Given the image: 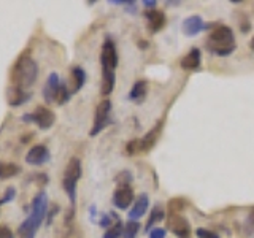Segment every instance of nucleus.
I'll list each match as a JSON object with an SVG mask.
<instances>
[{"label":"nucleus","mask_w":254,"mask_h":238,"mask_svg":"<svg viewBox=\"0 0 254 238\" xmlns=\"http://www.w3.org/2000/svg\"><path fill=\"white\" fill-rule=\"evenodd\" d=\"M132 2L133 0H110L111 5H126V6H129Z\"/></svg>","instance_id":"nucleus-35"},{"label":"nucleus","mask_w":254,"mask_h":238,"mask_svg":"<svg viewBox=\"0 0 254 238\" xmlns=\"http://www.w3.org/2000/svg\"><path fill=\"white\" fill-rule=\"evenodd\" d=\"M116 181H118V186H130V181H132L130 172H127V170L121 172L116 177Z\"/></svg>","instance_id":"nucleus-26"},{"label":"nucleus","mask_w":254,"mask_h":238,"mask_svg":"<svg viewBox=\"0 0 254 238\" xmlns=\"http://www.w3.org/2000/svg\"><path fill=\"white\" fill-rule=\"evenodd\" d=\"M71 81H73V89H71V94H75L78 91L83 89V86L86 83V71L83 67H73L71 68Z\"/></svg>","instance_id":"nucleus-19"},{"label":"nucleus","mask_w":254,"mask_h":238,"mask_svg":"<svg viewBox=\"0 0 254 238\" xmlns=\"http://www.w3.org/2000/svg\"><path fill=\"white\" fill-rule=\"evenodd\" d=\"M37 76H38L37 62L29 54L26 53L21 54L11 67V73H10L11 86L21 87V89L26 91L27 87H30L37 81Z\"/></svg>","instance_id":"nucleus-4"},{"label":"nucleus","mask_w":254,"mask_h":238,"mask_svg":"<svg viewBox=\"0 0 254 238\" xmlns=\"http://www.w3.org/2000/svg\"><path fill=\"white\" fill-rule=\"evenodd\" d=\"M61 84H62V81H61L59 75L56 73V71L50 73V76H48L46 83H45V87H43V97L48 103H53L58 100Z\"/></svg>","instance_id":"nucleus-11"},{"label":"nucleus","mask_w":254,"mask_h":238,"mask_svg":"<svg viewBox=\"0 0 254 238\" xmlns=\"http://www.w3.org/2000/svg\"><path fill=\"white\" fill-rule=\"evenodd\" d=\"M46 213H48V195L45 190H42L32 200L29 218L18 229L19 238H35L37 230L40 229L42 222L46 218Z\"/></svg>","instance_id":"nucleus-3"},{"label":"nucleus","mask_w":254,"mask_h":238,"mask_svg":"<svg viewBox=\"0 0 254 238\" xmlns=\"http://www.w3.org/2000/svg\"><path fill=\"white\" fill-rule=\"evenodd\" d=\"M246 226H248V229H246V232L248 234H251L253 230H254V206L250 210V213H248V218H246V222H245Z\"/></svg>","instance_id":"nucleus-31"},{"label":"nucleus","mask_w":254,"mask_h":238,"mask_svg":"<svg viewBox=\"0 0 254 238\" xmlns=\"http://www.w3.org/2000/svg\"><path fill=\"white\" fill-rule=\"evenodd\" d=\"M81 161L78 157H71L65 172H64V178H62V187L67 192L70 203H71V210L75 208V202H76V182L81 178Z\"/></svg>","instance_id":"nucleus-5"},{"label":"nucleus","mask_w":254,"mask_h":238,"mask_svg":"<svg viewBox=\"0 0 254 238\" xmlns=\"http://www.w3.org/2000/svg\"><path fill=\"white\" fill-rule=\"evenodd\" d=\"M0 238H14L13 232L6 226H0Z\"/></svg>","instance_id":"nucleus-33"},{"label":"nucleus","mask_w":254,"mask_h":238,"mask_svg":"<svg viewBox=\"0 0 254 238\" xmlns=\"http://www.w3.org/2000/svg\"><path fill=\"white\" fill-rule=\"evenodd\" d=\"M148 238H165V234H167V230L162 229V227H154L153 230H149L148 232Z\"/></svg>","instance_id":"nucleus-30"},{"label":"nucleus","mask_w":254,"mask_h":238,"mask_svg":"<svg viewBox=\"0 0 254 238\" xmlns=\"http://www.w3.org/2000/svg\"><path fill=\"white\" fill-rule=\"evenodd\" d=\"M183 34L186 37H195L200 34L202 30H205V22L202 19V16L194 14V16H189L185 21H183Z\"/></svg>","instance_id":"nucleus-14"},{"label":"nucleus","mask_w":254,"mask_h":238,"mask_svg":"<svg viewBox=\"0 0 254 238\" xmlns=\"http://www.w3.org/2000/svg\"><path fill=\"white\" fill-rule=\"evenodd\" d=\"M6 99H8V105L10 107H19L30 99V94L21 89V87L10 86L6 91Z\"/></svg>","instance_id":"nucleus-15"},{"label":"nucleus","mask_w":254,"mask_h":238,"mask_svg":"<svg viewBox=\"0 0 254 238\" xmlns=\"http://www.w3.org/2000/svg\"><path fill=\"white\" fill-rule=\"evenodd\" d=\"M186 200L181 197H175L169 202V214H181V211L185 210Z\"/></svg>","instance_id":"nucleus-23"},{"label":"nucleus","mask_w":254,"mask_h":238,"mask_svg":"<svg viewBox=\"0 0 254 238\" xmlns=\"http://www.w3.org/2000/svg\"><path fill=\"white\" fill-rule=\"evenodd\" d=\"M205 30H210L208 37H206V50L211 54L224 58L237 50L234 30L226 24H205Z\"/></svg>","instance_id":"nucleus-1"},{"label":"nucleus","mask_w":254,"mask_h":238,"mask_svg":"<svg viewBox=\"0 0 254 238\" xmlns=\"http://www.w3.org/2000/svg\"><path fill=\"white\" fill-rule=\"evenodd\" d=\"M110 115H111V102L108 99H103L97 108H95V116H94V124L89 130V135L91 137H95V135H99L102 130H105L108 124L111 122L110 121Z\"/></svg>","instance_id":"nucleus-7"},{"label":"nucleus","mask_w":254,"mask_h":238,"mask_svg":"<svg viewBox=\"0 0 254 238\" xmlns=\"http://www.w3.org/2000/svg\"><path fill=\"white\" fill-rule=\"evenodd\" d=\"M22 121L24 122H35L38 125V129L48 130V129H51V127L54 125V122H56V115L53 113L50 108L38 105L34 111H32V113L24 115L22 116Z\"/></svg>","instance_id":"nucleus-6"},{"label":"nucleus","mask_w":254,"mask_h":238,"mask_svg":"<svg viewBox=\"0 0 254 238\" xmlns=\"http://www.w3.org/2000/svg\"><path fill=\"white\" fill-rule=\"evenodd\" d=\"M250 46H251V50H254V37L251 38V43H250Z\"/></svg>","instance_id":"nucleus-36"},{"label":"nucleus","mask_w":254,"mask_h":238,"mask_svg":"<svg viewBox=\"0 0 254 238\" xmlns=\"http://www.w3.org/2000/svg\"><path fill=\"white\" fill-rule=\"evenodd\" d=\"M50 149H48L45 145H35L29 149V153L26 156V162L30 165H43L50 161Z\"/></svg>","instance_id":"nucleus-12"},{"label":"nucleus","mask_w":254,"mask_h":238,"mask_svg":"<svg viewBox=\"0 0 254 238\" xmlns=\"http://www.w3.org/2000/svg\"><path fill=\"white\" fill-rule=\"evenodd\" d=\"M169 230L177 238H192V229L183 214H169Z\"/></svg>","instance_id":"nucleus-8"},{"label":"nucleus","mask_w":254,"mask_h":238,"mask_svg":"<svg viewBox=\"0 0 254 238\" xmlns=\"http://www.w3.org/2000/svg\"><path fill=\"white\" fill-rule=\"evenodd\" d=\"M138 232H140V222L129 219V222H127V224L124 226L123 237L124 238H137Z\"/></svg>","instance_id":"nucleus-22"},{"label":"nucleus","mask_w":254,"mask_h":238,"mask_svg":"<svg viewBox=\"0 0 254 238\" xmlns=\"http://www.w3.org/2000/svg\"><path fill=\"white\" fill-rule=\"evenodd\" d=\"M200 62H202L200 50H198V48H192V50H190L185 58L180 60V65L185 70L192 71V70H197L198 67H200Z\"/></svg>","instance_id":"nucleus-16"},{"label":"nucleus","mask_w":254,"mask_h":238,"mask_svg":"<svg viewBox=\"0 0 254 238\" xmlns=\"http://www.w3.org/2000/svg\"><path fill=\"white\" fill-rule=\"evenodd\" d=\"M16 195V189L13 186H10L6 190H5V194H3V198H0V205H3V203H8V202H11L13 198Z\"/></svg>","instance_id":"nucleus-29"},{"label":"nucleus","mask_w":254,"mask_h":238,"mask_svg":"<svg viewBox=\"0 0 254 238\" xmlns=\"http://www.w3.org/2000/svg\"><path fill=\"white\" fill-rule=\"evenodd\" d=\"M195 235H197V238H219L218 234H214V232H211V230L203 229V227H198L195 230Z\"/></svg>","instance_id":"nucleus-28"},{"label":"nucleus","mask_w":254,"mask_h":238,"mask_svg":"<svg viewBox=\"0 0 254 238\" xmlns=\"http://www.w3.org/2000/svg\"><path fill=\"white\" fill-rule=\"evenodd\" d=\"M100 65H102V84H100V94L110 95L115 89L116 83V73L115 70L118 67V51L116 45L111 38H107L102 45L100 51Z\"/></svg>","instance_id":"nucleus-2"},{"label":"nucleus","mask_w":254,"mask_h":238,"mask_svg":"<svg viewBox=\"0 0 254 238\" xmlns=\"http://www.w3.org/2000/svg\"><path fill=\"white\" fill-rule=\"evenodd\" d=\"M21 167L13 162H0V179L13 178L16 175H19Z\"/></svg>","instance_id":"nucleus-20"},{"label":"nucleus","mask_w":254,"mask_h":238,"mask_svg":"<svg viewBox=\"0 0 254 238\" xmlns=\"http://www.w3.org/2000/svg\"><path fill=\"white\" fill-rule=\"evenodd\" d=\"M135 195L130 186H118L113 194V205L118 210H127L133 203Z\"/></svg>","instance_id":"nucleus-10"},{"label":"nucleus","mask_w":254,"mask_h":238,"mask_svg":"<svg viewBox=\"0 0 254 238\" xmlns=\"http://www.w3.org/2000/svg\"><path fill=\"white\" fill-rule=\"evenodd\" d=\"M70 97H71V91H68V87L65 86V84H61V91H59V95H58V102L59 105H65V103L70 100Z\"/></svg>","instance_id":"nucleus-25"},{"label":"nucleus","mask_w":254,"mask_h":238,"mask_svg":"<svg viewBox=\"0 0 254 238\" xmlns=\"http://www.w3.org/2000/svg\"><path fill=\"white\" fill-rule=\"evenodd\" d=\"M164 129V121H157L151 129L143 135V138H138V151L140 153H149L151 149L156 146V143L159 140Z\"/></svg>","instance_id":"nucleus-9"},{"label":"nucleus","mask_w":254,"mask_h":238,"mask_svg":"<svg viewBox=\"0 0 254 238\" xmlns=\"http://www.w3.org/2000/svg\"><path fill=\"white\" fill-rule=\"evenodd\" d=\"M250 29H251V22L245 16V18H242V21H240V30L243 32V34H248Z\"/></svg>","instance_id":"nucleus-32"},{"label":"nucleus","mask_w":254,"mask_h":238,"mask_svg":"<svg viewBox=\"0 0 254 238\" xmlns=\"http://www.w3.org/2000/svg\"><path fill=\"white\" fill-rule=\"evenodd\" d=\"M123 230H124V224L121 222V219H119L110 229H107V232L103 234V238H119V237H123Z\"/></svg>","instance_id":"nucleus-24"},{"label":"nucleus","mask_w":254,"mask_h":238,"mask_svg":"<svg viewBox=\"0 0 254 238\" xmlns=\"http://www.w3.org/2000/svg\"><path fill=\"white\" fill-rule=\"evenodd\" d=\"M126 153L129 154V156H135V154L140 153V151H138V138L130 140L129 143H127V145H126Z\"/></svg>","instance_id":"nucleus-27"},{"label":"nucleus","mask_w":254,"mask_h":238,"mask_svg":"<svg viewBox=\"0 0 254 238\" xmlns=\"http://www.w3.org/2000/svg\"><path fill=\"white\" fill-rule=\"evenodd\" d=\"M165 216V211L162 210V206L161 205H156L153 210H151V214H149V218H148V222H146V226H145V230L146 232H149V230H153L154 226L157 224V222H161Z\"/></svg>","instance_id":"nucleus-21"},{"label":"nucleus","mask_w":254,"mask_h":238,"mask_svg":"<svg viewBox=\"0 0 254 238\" xmlns=\"http://www.w3.org/2000/svg\"><path fill=\"white\" fill-rule=\"evenodd\" d=\"M146 94H148V83L141 81V79H140V81H137L132 86V89L129 92V100L140 103V102L145 100Z\"/></svg>","instance_id":"nucleus-18"},{"label":"nucleus","mask_w":254,"mask_h":238,"mask_svg":"<svg viewBox=\"0 0 254 238\" xmlns=\"http://www.w3.org/2000/svg\"><path fill=\"white\" fill-rule=\"evenodd\" d=\"M145 18H146V27L151 34H157L161 32L165 26V14L161 10H146L145 11Z\"/></svg>","instance_id":"nucleus-13"},{"label":"nucleus","mask_w":254,"mask_h":238,"mask_svg":"<svg viewBox=\"0 0 254 238\" xmlns=\"http://www.w3.org/2000/svg\"><path fill=\"white\" fill-rule=\"evenodd\" d=\"M149 208V197L146 194H141L137 197V200L133 202V206L129 211V219L132 221H137L140 218H143V214H145Z\"/></svg>","instance_id":"nucleus-17"},{"label":"nucleus","mask_w":254,"mask_h":238,"mask_svg":"<svg viewBox=\"0 0 254 238\" xmlns=\"http://www.w3.org/2000/svg\"><path fill=\"white\" fill-rule=\"evenodd\" d=\"M143 6H146V10H156L157 2L156 0H143Z\"/></svg>","instance_id":"nucleus-34"}]
</instances>
